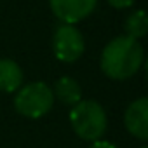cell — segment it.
<instances>
[{
    "label": "cell",
    "mask_w": 148,
    "mask_h": 148,
    "mask_svg": "<svg viewBox=\"0 0 148 148\" xmlns=\"http://www.w3.org/2000/svg\"><path fill=\"white\" fill-rule=\"evenodd\" d=\"M52 94H54V98H58L59 103H63L66 106H73L79 101H82L80 84L75 79H71V77H59L54 82Z\"/></svg>",
    "instance_id": "ba28073f"
},
{
    "label": "cell",
    "mask_w": 148,
    "mask_h": 148,
    "mask_svg": "<svg viewBox=\"0 0 148 148\" xmlns=\"http://www.w3.org/2000/svg\"><path fill=\"white\" fill-rule=\"evenodd\" d=\"M124 30H125V35L131 37V38H143L148 32V18H146V12L145 11H134L127 16L125 23H124Z\"/></svg>",
    "instance_id": "9c48e42d"
},
{
    "label": "cell",
    "mask_w": 148,
    "mask_h": 148,
    "mask_svg": "<svg viewBox=\"0 0 148 148\" xmlns=\"http://www.w3.org/2000/svg\"><path fill=\"white\" fill-rule=\"evenodd\" d=\"M106 2H108L112 7H115V9H127V7L134 5L136 0H106Z\"/></svg>",
    "instance_id": "30bf717a"
},
{
    "label": "cell",
    "mask_w": 148,
    "mask_h": 148,
    "mask_svg": "<svg viewBox=\"0 0 148 148\" xmlns=\"http://www.w3.org/2000/svg\"><path fill=\"white\" fill-rule=\"evenodd\" d=\"M124 124L129 134H132L136 139H148V99L145 96L134 99L125 108Z\"/></svg>",
    "instance_id": "8992f818"
},
{
    "label": "cell",
    "mask_w": 148,
    "mask_h": 148,
    "mask_svg": "<svg viewBox=\"0 0 148 148\" xmlns=\"http://www.w3.org/2000/svg\"><path fill=\"white\" fill-rule=\"evenodd\" d=\"M54 56L63 63H75L86 51V42L75 25L59 23L52 35Z\"/></svg>",
    "instance_id": "277c9868"
},
{
    "label": "cell",
    "mask_w": 148,
    "mask_h": 148,
    "mask_svg": "<svg viewBox=\"0 0 148 148\" xmlns=\"http://www.w3.org/2000/svg\"><path fill=\"white\" fill-rule=\"evenodd\" d=\"M70 124L79 138L86 141L101 139L108 127L105 108L94 99H84L70 110Z\"/></svg>",
    "instance_id": "7a4b0ae2"
},
{
    "label": "cell",
    "mask_w": 148,
    "mask_h": 148,
    "mask_svg": "<svg viewBox=\"0 0 148 148\" xmlns=\"http://www.w3.org/2000/svg\"><path fill=\"white\" fill-rule=\"evenodd\" d=\"M23 86V70L14 59H0V92H16Z\"/></svg>",
    "instance_id": "52a82bcc"
},
{
    "label": "cell",
    "mask_w": 148,
    "mask_h": 148,
    "mask_svg": "<svg viewBox=\"0 0 148 148\" xmlns=\"http://www.w3.org/2000/svg\"><path fill=\"white\" fill-rule=\"evenodd\" d=\"M139 148H148V146H139Z\"/></svg>",
    "instance_id": "7c38bea8"
},
{
    "label": "cell",
    "mask_w": 148,
    "mask_h": 148,
    "mask_svg": "<svg viewBox=\"0 0 148 148\" xmlns=\"http://www.w3.org/2000/svg\"><path fill=\"white\" fill-rule=\"evenodd\" d=\"M89 148H119V146L110 141H105V139H96V141H91Z\"/></svg>",
    "instance_id": "8fae6325"
},
{
    "label": "cell",
    "mask_w": 148,
    "mask_h": 148,
    "mask_svg": "<svg viewBox=\"0 0 148 148\" xmlns=\"http://www.w3.org/2000/svg\"><path fill=\"white\" fill-rule=\"evenodd\" d=\"M145 51L139 40L127 35L112 38L101 52V70L112 80H127L134 77L143 66Z\"/></svg>",
    "instance_id": "6da1fadb"
},
{
    "label": "cell",
    "mask_w": 148,
    "mask_h": 148,
    "mask_svg": "<svg viewBox=\"0 0 148 148\" xmlns=\"http://www.w3.org/2000/svg\"><path fill=\"white\" fill-rule=\"evenodd\" d=\"M54 16L66 25H75L92 14L98 0H49Z\"/></svg>",
    "instance_id": "5b68a950"
},
{
    "label": "cell",
    "mask_w": 148,
    "mask_h": 148,
    "mask_svg": "<svg viewBox=\"0 0 148 148\" xmlns=\"http://www.w3.org/2000/svg\"><path fill=\"white\" fill-rule=\"evenodd\" d=\"M54 106L52 89L45 82H30L21 86L14 96V108L26 119H40Z\"/></svg>",
    "instance_id": "3957f363"
}]
</instances>
